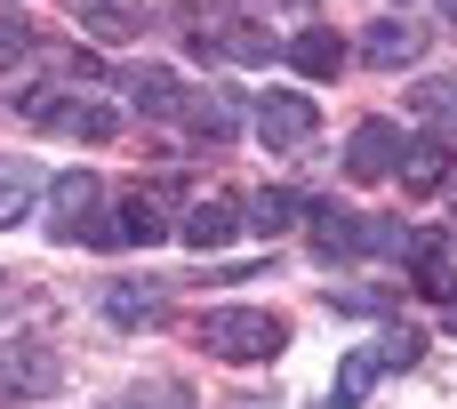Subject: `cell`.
<instances>
[{
    "label": "cell",
    "mask_w": 457,
    "mask_h": 409,
    "mask_svg": "<svg viewBox=\"0 0 457 409\" xmlns=\"http://www.w3.org/2000/svg\"><path fill=\"white\" fill-rule=\"evenodd\" d=\"M418 289H426V297H457V273H450L442 233H426V241H418Z\"/></svg>",
    "instance_id": "19"
},
{
    "label": "cell",
    "mask_w": 457,
    "mask_h": 409,
    "mask_svg": "<svg viewBox=\"0 0 457 409\" xmlns=\"http://www.w3.org/2000/svg\"><path fill=\"white\" fill-rule=\"evenodd\" d=\"M297 209H305L297 193H281V185H265V193L249 201V225H257V233H289V225H297Z\"/></svg>",
    "instance_id": "20"
},
{
    "label": "cell",
    "mask_w": 457,
    "mask_h": 409,
    "mask_svg": "<svg viewBox=\"0 0 457 409\" xmlns=\"http://www.w3.org/2000/svg\"><path fill=\"white\" fill-rule=\"evenodd\" d=\"M402 185L410 193H442L450 185V145L442 137H410L402 145Z\"/></svg>",
    "instance_id": "13"
},
{
    "label": "cell",
    "mask_w": 457,
    "mask_h": 409,
    "mask_svg": "<svg viewBox=\"0 0 457 409\" xmlns=\"http://www.w3.org/2000/svg\"><path fill=\"white\" fill-rule=\"evenodd\" d=\"M450 330H457V297H450Z\"/></svg>",
    "instance_id": "25"
},
{
    "label": "cell",
    "mask_w": 457,
    "mask_h": 409,
    "mask_svg": "<svg viewBox=\"0 0 457 409\" xmlns=\"http://www.w3.org/2000/svg\"><path fill=\"white\" fill-rule=\"evenodd\" d=\"M72 16H80L88 40H129L145 8H137V0H72Z\"/></svg>",
    "instance_id": "17"
},
{
    "label": "cell",
    "mask_w": 457,
    "mask_h": 409,
    "mask_svg": "<svg viewBox=\"0 0 457 409\" xmlns=\"http://www.w3.org/2000/svg\"><path fill=\"white\" fill-rule=\"evenodd\" d=\"M345 177H361V185L402 177V129H394V121H361V129L345 137Z\"/></svg>",
    "instance_id": "7"
},
{
    "label": "cell",
    "mask_w": 457,
    "mask_h": 409,
    "mask_svg": "<svg viewBox=\"0 0 457 409\" xmlns=\"http://www.w3.org/2000/svg\"><path fill=\"white\" fill-rule=\"evenodd\" d=\"M193 48H201V56L225 48V56H241V64H265V56L289 48V40H273V24L257 16V0H217V16L193 24Z\"/></svg>",
    "instance_id": "4"
},
{
    "label": "cell",
    "mask_w": 457,
    "mask_h": 409,
    "mask_svg": "<svg viewBox=\"0 0 457 409\" xmlns=\"http://www.w3.org/2000/svg\"><path fill=\"white\" fill-rule=\"evenodd\" d=\"M410 104H418L426 121H450V129H457V72H442V80H426V88H418Z\"/></svg>",
    "instance_id": "21"
},
{
    "label": "cell",
    "mask_w": 457,
    "mask_h": 409,
    "mask_svg": "<svg viewBox=\"0 0 457 409\" xmlns=\"http://www.w3.org/2000/svg\"><path fill=\"white\" fill-rule=\"evenodd\" d=\"M56 362L40 354V346H16V354H0V402H32V394H56Z\"/></svg>",
    "instance_id": "10"
},
{
    "label": "cell",
    "mask_w": 457,
    "mask_h": 409,
    "mask_svg": "<svg viewBox=\"0 0 457 409\" xmlns=\"http://www.w3.org/2000/svg\"><path fill=\"white\" fill-rule=\"evenodd\" d=\"M329 305H345V313H386V297H378V289H345V297H329Z\"/></svg>",
    "instance_id": "24"
},
{
    "label": "cell",
    "mask_w": 457,
    "mask_h": 409,
    "mask_svg": "<svg viewBox=\"0 0 457 409\" xmlns=\"http://www.w3.org/2000/svg\"><path fill=\"white\" fill-rule=\"evenodd\" d=\"M418 48H426V40H418L410 16H378V24L361 32V64H370V72H402V64H418Z\"/></svg>",
    "instance_id": "9"
},
{
    "label": "cell",
    "mask_w": 457,
    "mask_h": 409,
    "mask_svg": "<svg viewBox=\"0 0 457 409\" xmlns=\"http://www.w3.org/2000/svg\"><path fill=\"white\" fill-rule=\"evenodd\" d=\"M32 48H40V32H32L16 8H0V64H24Z\"/></svg>",
    "instance_id": "22"
},
{
    "label": "cell",
    "mask_w": 457,
    "mask_h": 409,
    "mask_svg": "<svg viewBox=\"0 0 457 409\" xmlns=\"http://www.w3.org/2000/svg\"><path fill=\"white\" fill-rule=\"evenodd\" d=\"M442 8H450V16H457V0H442Z\"/></svg>",
    "instance_id": "27"
},
{
    "label": "cell",
    "mask_w": 457,
    "mask_h": 409,
    "mask_svg": "<svg viewBox=\"0 0 457 409\" xmlns=\"http://www.w3.org/2000/svg\"><path fill=\"white\" fill-rule=\"evenodd\" d=\"M281 56H289V64H297L305 80H337V72H345V40H337L329 24H305V32H297V40L281 48Z\"/></svg>",
    "instance_id": "11"
},
{
    "label": "cell",
    "mask_w": 457,
    "mask_h": 409,
    "mask_svg": "<svg viewBox=\"0 0 457 409\" xmlns=\"http://www.w3.org/2000/svg\"><path fill=\"white\" fill-rule=\"evenodd\" d=\"M305 217H313V249L321 257H418V241H426L402 217H353L337 201H313Z\"/></svg>",
    "instance_id": "1"
},
{
    "label": "cell",
    "mask_w": 457,
    "mask_h": 409,
    "mask_svg": "<svg viewBox=\"0 0 457 409\" xmlns=\"http://www.w3.org/2000/svg\"><path fill=\"white\" fill-rule=\"evenodd\" d=\"M378 354H386V370H418L426 338H418V330H386V338H378Z\"/></svg>",
    "instance_id": "23"
},
{
    "label": "cell",
    "mask_w": 457,
    "mask_h": 409,
    "mask_svg": "<svg viewBox=\"0 0 457 409\" xmlns=\"http://www.w3.org/2000/svg\"><path fill=\"white\" fill-rule=\"evenodd\" d=\"M201 346H209L217 362H273V354L289 346V330H281L273 313H257V305H217V313L201 321Z\"/></svg>",
    "instance_id": "3"
},
{
    "label": "cell",
    "mask_w": 457,
    "mask_h": 409,
    "mask_svg": "<svg viewBox=\"0 0 457 409\" xmlns=\"http://www.w3.org/2000/svg\"><path fill=\"white\" fill-rule=\"evenodd\" d=\"M112 233H120L129 249L169 241V193H161V185H153V193H129V201H120V217H112Z\"/></svg>",
    "instance_id": "12"
},
{
    "label": "cell",
    "mask_w": 457,
    "mask_h": 409,
    "mask_svg": "<svg viewBox=\"0 0 457 409\" xmlns=\"http://www.w3.org/2000/svg\"><path fill=\"white\" fill-rule=\"evenodd\" d=\"M104 321H112V330H153V321H161V289L112 281V289H104Z\"/></svg>",
    "instance_id": "15"
},
{
    "label": "cell",
    "mask_w": 457,
    "mask_h": 409,
    "mask_svg": "<svg viewBox=\"0 0 457 409\" xmlns=\"http://www.w3.org/2000/svg\"><path fill=\"white\" fill-rule=\"evenodd\" d=\"M129 96H137L145 113H185V88H177L169 64H137V72H129Z\"/></svg>",
    "instance_id": "18"
},
{
    "label": "cell",
    "mask_w": 457,
    "mask_h": 409,
    "mask_svg": "<svg viewBox=\"0 0 457 409\" xmlns=\"http://www.w3.org/2000/svg\"><path fill=\"white\" fill-rule=\"evenodd\" d=\"M241 104H249V96H233V88H185V129H193L201 145H233L241 121H249Z\"/></svg>",
    "instance_id": "8"
},
{
    "label": "cell",
    "mask_w": 457,
    "mask_h": 409,
    "mask_svg": "<svg viewBox=\"0 0 457 409\" xmlns=\"http://www.w3.org/2000/svg\"><path fill=\"white\" fill-rule=\"evenodd\" d=\"M289 8H313V0H289Z\"/></svg>",
    "instance_id": "26"
},
{
    "label": "cell",
    "mask_w": 457,
    "mask_h": 409,
    "mask_svg": "<svg viewBox=\"0 0 457 409\" xmlns=\"http://www.w3.org/2000/svg\"><path fill=\"white\" fill-rule=\"evenodd\" d=\"M48 241H88V249H112V217H104V185L96 169H64L48 185Z\"/></svg>",
    "instance_id": "2"
},
{
    "label": "cell",
    "mask_w": 457,
    "mask_h": 409,
    "mask_svg": "<svg viewBox=\"0 0 457 409\" xmlns=\"http://www.w3.org/2000/svg\"><path fill=\"white\" fill-rule=\"evenodd\" d=\"M233 233H241V209L233 201H193L185 225H177V241H193V249H225Z\"/></svg>",
    "instance_id": "14"
},
{
    "label": "cell",
    "mask_w": 457,
    "mask_h": 409,
    "mask_svg": "<svg viewBox=\"0 0 457 409\" xmlns=\"http://www.w3.org/2000/svg\"><path fill=\"white\" fill-rule=\"evenodd\" d=\"M32 201H40V169L16 161V153H0V225H24Z\"/></svg>",
    "instance_id": "16"
},
{
    "label": "cell",
    "mask_w": 457,
    "mask_h": 409,
    "mask_svg": "<svg viewBox=\"0 0 457 409\" xmlns=\"http://www.w3.org/2000/svg\"><path fill=\"white\" fill-rule=\"evenodd\" d=\"M249 129H257L273 153H297V145H313L321 113H313L305 88H265V96H249Z\"/></svg>",
    "instance_id": "5"
},
{
    "label": "cell",
    "mask_w": 457,
    "mask_h": 409,
    "mask_svg": "<svg viewBox=\"0 0 457 409\" xmlns=\"http://www.w3.org/2000/svg\"><path fill=\"white\" fill-rule=\"evenodd\" d=\"M32 113H40V129H56V137H72V145H104V137H120V113H112L104 96H40Z\"/></svg>",
    "instance_id": "6"
}]
</instances>
